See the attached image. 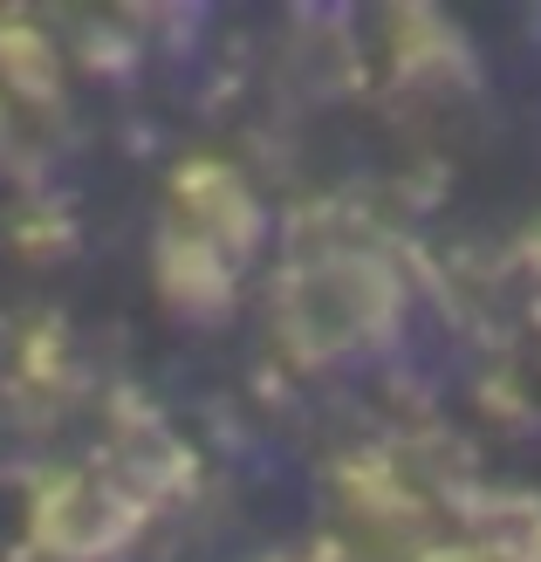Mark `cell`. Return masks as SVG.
<instances>
[{
	"instance_id": "2",
	"label": "cell",
	"mask_w": 541,
	"mask_h": 562,
	"mask_svg": "<svg viewBox=\"0 0 541 562\" xmlns=\"http://www.w3.org/2000/svg\"><path fill=\"white\" fill-rule=\"evenodd\" d=\"M158 528V508L97 453L42 460L21 487L27 562H137Z\"/></svg>"
},
{
	"instance_id": "1",
	"label": "cell",
	"mask_w": 541,
	"mask_h": 562,
	"mask_svg": "<svg viewBox=\"0 0 541 562\" xmlns=\"http://www.w3.org/2000/svg\"><path fill=\"white\" fill-rule=\"evenodd\" d=\"M261 323L289 371L370 363L412 323V274L343 200H308L281 227V261L261 289Z\"/></svg>"
},
{
	"instance_id": "14",
	"label": "cell",
	"mask_w": 541,
	"mask_h": 562,
	"mask_svg": "<svg viewBox=\"0 0 541 562\" xmlns=\"http://www.w3.org/2000/svg\"><path fill=\"white\" fill-rule=\"evenodd\" d=\"M521 268H528V289H534V316H541V227L521 240Z\"/></svg>"
},
{
	"instance_id": "8",
	"label": "cell",
	"mask_w": 541,
	"mask_h": 562,
	"mask_svg": "<svg viewBox=\"0 0 541 562\" xmlns=\"http://www.w3.org/2000/svg\"><path fill=\"white\" fill-rule=\"evenodd\" d=\"M69 97V48L63 27L27 14V8H0V103L21 124L55 117Z\"/></svg>"
},
{
	"instance_id": "13",
	"label": "cell",
	"mask_w": 541,
	"mask_h": 562,
	"mask_svg": "<svg viewBox=\"0 0 541 562\" xmlns=\"http://www.w3.org/2000/svg\"><path fill=\"white\" fill-rule=\"evenodd\" d=\"M21 145H27V124L14 117V110H8V103H0V172H8V165L21 158Z\"/></svg>"
},
{
	"instance_id": "4",
	"label": "cell",
	"mask_w": 541,
	"mask_h": 562,
	"mask_svg": "<svg viewBox=\"0 0 541 562\" xmlns=\"http://www.w3.org/2000/svg\"><path fill=\"white\" fill-rule=\"evenodd\" d=\"M329 494L343 515V536L357 549H391L405 562L412 549L432 542V487L412 473L397 446H350L329 467Z\"/></svg>"
},
{
	"instance_id": "11",
	"label": "cell",
	"mask_w": 541,
	"mask_h": 562,
	"mask_svg": "<svg viewBox=\"0 0 541 562\" xmlns=\"http://www.w3.org/2000/svg\"><path fill=\"white\" fill-rule=\"evenodd\" d=\"M261 562H370V549H357L350 536H316V542H295V549L261 555Z\"/></svg>"
},
{
	"instance_id": "3",
	"label": "cell",
	"mask_w": 541,
	"mask_h": 562,
	"mask_svg": "<svg viewBox=\"0 0 541 562\" xmlns=\"http://www.w3.org/2000/svg\"><path fill=\"white\" fill-rule=\"evenodd\" d=\"M158 220L179 227V234L213 240L219 255H234L240 268L261 261V247L274 234V213L261 200V186H253V172L240 158H226V151H185V158L165 165Z\"/></svg>"
},
{
	"instance_id": "5",
	"label": "cell",
	"mask_w": 541,
	"mask_h": 562,
	"mask_svg": "<svg viewBox=\"0 0 541 562\" xmlns=\"http://www.w3.org/2000/svg\"><path fill=\"white\" fill-rule=\"evenodd\" d=\"M82 398H90V363H82V344L63 316H27L21 329H8V350H0V405L21 426L48 432Z\"/></svg>"
},
{
	"instance_id": "6",
	"label": "cell",
	"mask_w": 541,
	"mask_h": 562,
	"mask_svg": "<svg viewBox=\"0 0 541 562\" xmlns=\"http://www.w3.org/2000/svg\"><path fill=\"white\" fill-rule=\"evenodd\" d=\"M145 274H151V302L165 308L172 323L185 329H219L234 308L247 302V274L234 255H219L213 240L199 234H179V227H151V247H145Z\"/></svg>"
},
{
	"instance_id": "9",
	"label": "cell",
	"mask_w": 541,
	"mask_h": 562,
	"mask_svg": "<svg viewBox=\"0 0 541 562\" xmlns=\"http://www.w3.org/2000/svg\"><path fill=\"white\" fill-rule=\"evenodd\" d=\"M487 562H541V494L521 487H466L452 494Z\"/></svg>"
},
{
	"instance_id": "12",
	"label": "cell",
	"mask_w": 541,
	"mask_h": 562,
	"mask_svg": "<svg viewBox=\"0 0 541 562\" xmlns=\"http://www.w3.org/2000/svg\"><path fill=\"white\" fill-rule=\"evenodd\" d=\"M405 562H487L473 542H425V549H412Z\"/></svg>"
},
{
	"instance_id": "15",
	"label": "cell",
	"mask_w": 541,
	"mask_h": 562,
	"mask_svg": "<svg viewBox=\"0 0 541 562\" xmlns=\"http://www.w3.org/2000/svg\"><path fill=\"white\" fill-rule=\"evenodd\" d=\"M0 350H8V323H0Z\"/></svg>"
},
{
	"instance_id": "7",
	"label": "cell",
	"mask_w": 541,
	"mask_h": 562,
	"mask_svg": "<svg viewBox=\"0 0 541 562\" xmlns=\"http://www.w3.org/2000/svg\"><path fill=\"white\" fill-rule=\"evenodd\" d=\"M384 76L405 97H460L480 76L473 42L432 8H397L384 14Z\"/></svg>"
},
{
	"instance_id": "10",
	"label": "cell",
	"mask_w": 541,
	"mask_h": 562,
	"mask_svg": "<svg viewBox=\"0 0 541 562\" xmlns=\"http://www.w3.org/2000/svg\"><path fill=\"white\" fill-rule=\"evenodd\" d=\"M0 240H8L14 261H27V268H55V261L76 255L82 220H76V206H69L48 179H27V186L14 192V206H8V227H0Z\"/></svg>"
}]
</instances>
